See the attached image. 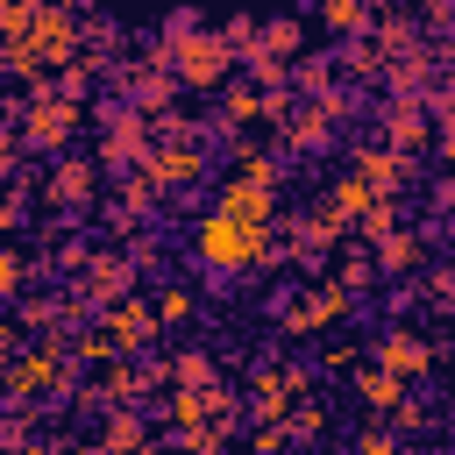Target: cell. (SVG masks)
Masks as SVG:
<instances>
[{
  "mask_svg": "<svg viewBox=\"0 0 455 455\" xmlns=\"http://www.w3.org/2000/svg\"><path fill=\"white\" fill-rule=\"evenodd\" d=\"M199 263L206 270H249L263 249H270V228H249V220H228V213H206L199 235H192Z\"/></svg>",
  "mask_w": 455,
  "mask_h": 455,
  "instance_id": "obj_1",
  "label": "cell"
},
{
  "mask_svg": "<svg viewBox=\"0 0 455 455\" xmlns=\"http://www.w3.org/2000/svg\"><path fill=\"white\" fill-rule=\"evenodd\" d=\"M164 64H171L185 85H213V78H228V36L178 28V36H171V50H164Z\"/></svg>",
  "mask_w": 455,
  "mask_h": 455,
  "instance_id": "obj_2",
  "label": "cell"
},
{
  "mask_svg": "<svg viewBox=\"0 0 455 455\" xmlns=\"http://www.w3.org/2000/svg\"><path fill=\"white\" fill-rule=\"evenodd\" d=\"M220 213L228 220H249V228H270V213H277V199H270V178H235L228 192H220Z\"/></svg>",
  "mask_w": 455,
  "mask_h": 455,
  "instance_id": "obj_3",
  "label": "cell"
},
{
  "mask_svg": "<svg viewBox=\"0 0 455 455\" xmlns=\"http://www.w3.org/2000/svg\"><path fill=\"white\" fill-rule=\"evenodd\" d=\"M377 363H384V370H391V377L405 384V377L434 370V348H427L419 334H384V341H377Z\"/></svg>",
  "mask_w": 455,
  "mask_h": 455,
  "instance_id": "obj_4",
  "label": "cell"
},
{
  "mask_svg": "<svg viewBox=\"0 0 455 455\" xmlns=\"http://www.w3.org/2000/svg\"><path fill=\"white\" fill-rule=\"evenodd\" d=\"M384 135H391V149L405 156V149H419V142H427V114H419L412 100H391V114H384Z\"/></svg>",
  "mask_w": 455,
  "mask_h": 455,
  "instance_id": "obj_5",
  "label": "cell"
},
{
  "mask_svg": "<svg viewBox=\"0 0 455 455\" xmlns=\"http://www.w3.org/2000/svg\"><path fill=\"white\" fill-rule=\"evenodd\" d=\"M355 178H363L370 192H391V185H405V156H398V149H363V156H355Z\"/></svg>",
  "mask_w": 455,
  "mask_h": 455,
  "instance_id": "obj_6",
  "label": "cell"
},
{
  "mask_svg": "<svg viewBox=\"0 0 455 455\" xmlns=\"http://www.w3.org/2000/svg\"><path fill=\"white\" fill-rule=\"evenodd\" d=\"M142 171L156 185H192L199 178V149H156V156H142Z\"/></svg>",
  "mask_w": 455,
  "mask_h": 455,
  "instance_id": "obj_7",
  "label": "cell"
},
{
  "mask_svg": "<svg viewBox=\"0 0 455 455\" xmlns=\"http://www.w3.org/2000/svg\"><path fill=\"white\" fill-rule=\"evenodd\" d=\"M206 412H228V419H235L228 391H178V398H171V419H178V427H199Z\"/></svg>",
  "mask_w": 455,
  "mask_h": 455,
  "instance_id": "obj_8",
  "label": "cell"
},
{
  "mask_svg": "<svg viewBox=\"0 0 455 455\" xmlns=\"http://www.w3.org/2000/svg\"><path fill=\"white\" fill-rule=\"evenodd\" d=\"M370 199H377V192H370L363 178H341V185L327 192V213H334V220H355V213H370Z\"/></svg>",
  "mask_w": 455,
  "mask_h": 455,
  "instance_id": "obj_9",
  "label": "cell"
},
{
  "mask_svg": "<svg viewBox=\"0 0 455 455\" xmlns=\"http://www.w3.org/2000/svg\"><path fill=\"white\" fill-rule=\"evenodd\" d=\"M71 114H78L71 100H43V107H36V121H28V135H36V142H50V135H71Z\"/></svg>",
  "mask_w": 455,
  "mask_h": 455,
  "instance_id": "obj_10",
  "label": "cell"
},
{
  "mask_svg": "<svg viewBox=\"0 0 455 455\" xmlns=\"http://www.w3.org/2000/svg\"><path fill=\"white\" fill-rule=\"evenodd\" d=\"M334 313H348V291H341V284H327L313 306H299V313H291V327H327Z\"/></svg>",
  "mask_w": 455,
  "mask_h": 455,
  "instance_id": "obj_11",
  "label": "cell"
},
{
  "mask_svg": "<svg viewBox=\"0 0 455 455\" xmlns=\"http://www.w3.org/2000/svg\"><path fill=\"white\" fill-rule=\"evenodd\" d=\"M107 341H114V348H142V341H149V313H135V306H121V313L107 320Z\"/></svg>",
  "mask_w": 455,
  "mask_h": 455,
  "instance_id": "obj_12",
  "label": "cell"
},
{
  "mask_svg": "<svg viewBox=\"0 0 455 455\" xmlns=\"http://www.w3.org/2000/svg\"><path fill=\"white\" fill-rule=\"evenodd\" d=\"M100 149H107V164H121V156H135V149H142V121H135V114H121V121L107 128V142H100Z\"/></svg>",
  "mask_w": 455,
  "mask_h": 455,
  "instance_id": "obj_13",
  "label": "cell"
},
{
  "mask_svg": "<svg viewBox=\"0 0 455 455\" xmlns=\"http://www.w3.org/2000/svg\"><path fill=\"white\" fill-rule=\"evenodd\" d=\"M85 291H92V299H121V291H128V263H121V256H114V263H92V270H85Z\"/></svg>",
  "mask_w": 455,
  "mask_h": 455,
  "instance_id": "obj_14",
  "label": "cell"
},
{
  "mask_svg": "<svg viewBox=\"0 0 455 455\" xmlns=\"http://www.w3.org/2000/svg\"><path fill=\"white\" fill-rule=\"evenodd\" d=\"M363 398H370L377 412H398V405H405V384H398L391 370H377V377H363Z\"/></svg>",
  "mask_w": 455,
  "mask_h": 455,
  "instance_id": "obj_15",
  "label": "cell"
},
{
  "mask_svg": "<svg viewBox=\"0 0 455 455\" xmlns=\"http://www.w3.org/2000/svg\"><path fill=\"white\" fill-rule=\"evenodd\" d=\"M57 370H64V363H57V355H50V348H43V355H36V363H21V377H14V391H21V398H28V391H43V384H50V377H57Z\"/></svg>",
  "mask_w": 455,
  "mask_h": 455,
  "instance_id": "obj_16",
  "label": "cell"
},
{
  "mask_svg": "<svg viewBox=\"0 0 455 455\" xmlns=\"http://www.w3.org/2000/svg\"><path fill=\"white\" fill-rule=\"evenodd\" d=\"M320 21L327 28H363V0H320Z\"/></svg>",
  "mask_w": 455,
  "mask_h": 455,
  "instance_id": "obj_17",
  "label": "cell"
},
{
  "mask_svg": "<svg viewBox=\"0 0 455 455\" xmlns=\"http://www.w3.org/2000/svg\"><path fill=\"white\" fill-rule=\"evenodd\" d=\"M256 114H263V92L235 85V92H228V121H256Z\"/></svg>",
  "mask_w": 455,
  "mask_h": 455,
  "instance_id": "obj_18",
  "label": "cell"
},
{
  "mask_svg": "<svg viewBox=\"0 0 455 455\" xmlns=\"http://www.w3.org/2000/svg\"><path fill=\"white\" fill-rule=\"evenodd\" d=\"M384 263H391V270L419 263V242H412V235H384Z\"/></svg>",
  "mask_w": 455,
  "mask_h": 455,
  "instance_id": "obj_19",
  "label": "cell"
},
{
  "mask_svg": "<svg viewBox=\"0 0 455 455\" xmlns=\"http://www.w3.org/2000/svg\"><path fill=\"white\" fill-rule=\"evenodd\" d=\"M156 320H171V327L192 320V291H164V299H156Z\"/></svg>",
  "mask_w": 455,
  "mask_h": 455,
  "instance_id": "obj_20",
  "label": "cell"
},
{
  "mask_svg": "<svg viewBox=\"0 0 455 455\" xmlns=\"http://www.w3.org/2000/svg\"><path fill=\"white\" fill-rule=\"evenodd\" d=\"M441 156H448V164H455V92H448V100H441Z\"/></svg>",
  "mask_w": 455,
  "mask_h": 455,
  "instance_id": "obj_21",
  "label": "cell"
},
{
  "mask_svg": "<svg viewBox=\"0 0 455 455\" xmlns=\"http://www.w3.org/2000/svg\"><path fill=\"white\" fill-rule=\"evenodd\" d=\"M107 441H114V448H135V441H142V427H135V419H128V412H121V419H114V427H107Z\"/></svg>",
  "mask_w": 455,
  "mask_h": 455,
  "instance_id": "obj_22",
  "label": "cell"
},
{
  "mask_svg": "<svg viewBox=\"0 0 455 455\" xmlns=\"http://www.w3.org/2000/svg\"><path fill=\"white\" fill-rule=\"evenodd\" d=\"M185 448H192V455H213V448H220V427H206V434H185Z\"/></svg>",
  "mask_w": 455,
  "mask_h": 455,
  "instance_id": "obj_23",
  "label": "cell"
},
{
  "mask_svg": "<svg viewBox=\"0 0 455 455\" xmlns=\"http://www.w3.org/2000/svg\"><path fill=\"white\" fill-rule=\"evenodd\" d=\"M7 291H21V263H14V256H0V299H7Z\"/></svg>",
  "mask_w": 455,
  "mask_h": 455,
  "instance_id": "obj_24",
  "label": "cell"
},
{
  "mask_svg": "<svg viewBox=\"0 0 455 455\" xmlns=\"http://www.w3.org/2000/svg\"><path fill=\"white\" fill-rule=\"evenodd\" d=\"M355 455H398V441H384V434H363V448Z\"/></svg>",
  "mask_w": 455,
  "mask_h": 455,
  "instance_id": "obj_25",
  "label": "cell"
},
{
  "mask_svg": "<svg viewBox=\"0 0 455 455\" xmlns=\"http://www.w3.org/2000/svg\"><path fill=\"white\" fill-rule=\"evenodd\" d=\"M434 299H441V306H455V270H441V277H434Z\"/></svg>",
  "mask_w": 455,
  "mask_h": 455,
  "instance_id": "obj_26",
  "label": "cell"
},
{
  "mask_svg": "<svg viewBox=\"0 0 455 455\" xmlns=\"http://www.w3.org/2000/svg\"><path fill=\"white\" fill-rule=\"evenodd\" d=\"M0 164H7V135H0Z\"/></svg>",
  "mask_w": 455,
  "mask_h": 455,
  "instance_id": "obj_27",
  "label": "cell"
},
{
  "mask_svg": "<svg viewBox=\"0 0 455 455\" xmlns=\"http://www.w3.org/2000/svg\"><path fill=\"white\" fill-rule=\"evenodd\" d=\"M21 455H43V448H21Z\"/></svg>",
  "mask_w": 455,
  "mask_h": 455,
  "instance_id": "obj_28",
  "label": "cell"
}]
</instances>
